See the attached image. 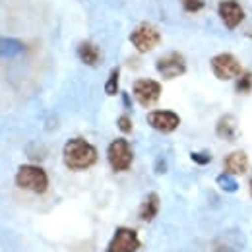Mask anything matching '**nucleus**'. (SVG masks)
Here are the masks:
<instances>
[{"label":"nucleus","mask_w":252,"mask_h":252,"mask_svg":"<svg viewBox=\"0 0 252 252\" xmlns=\"http://www.w3.org/2000/svg\"><path fill=\"white\" fill-rule=\"evenodd\" d=\"M78 59L86 66H97L101 63V49L92 41H84L78 45Z\"/></svg>","instance_id":"13"},{"label":"nucleus","mask_w":252,"mask_h":252,"mask_svg":"<svg viewBox=\"0 0 252 252\" xmlns=\"http://www.w3.org/2000/svg\"><path fill=\"white\" fill-rule=\"evenodd\" d=\"M167 171V165H163V161H158V169H156V173H165Z\"/></svg>","instance_id":"22"},{"label":"nucleus","mask_w":252,"mask_h":252,"mask_svg":"<svg viewBox=\"0 0 252 252\" xmlns=\"http://www.w3.org/2000/svg\"><path fill=\"white\" fill-rule=\"evenodd\" d=\"M119 80H121V70L119 68H113L111 74H109V80L105 84V94L111 95V97L119 94Z\"/></svg>","instance_id":"16"},{"label":"nucleus","mask_w":252,"mask_h":252,"mask_svg":"<svg viewBox=\"0 0 252 252\" xmlns=\"http://www.w3.org/2000/svg\"><path fill=\"white\" fill-rule=\"evenodd\" d=\"M218 185H220V189L225 190V192H237V190H239L237 181H235L233 175H229V173H223V175L218 177Z\"/></svg>","instance_id":"18"},{"label":"nucleus","mask_w":252,"mask_h":252,"mask_svg":"<svg viewBox=\"0 0 252 252\" xmlns=\"http://www.w3.org/2000/svg\"><path fill=\"white\" fill-rule=\"evenodd\" d=\"M249 187H251V194H252V179H251V183H249Z\"/></svg>","instance_id":"23"},{"label":"nucleus","mask_w":252,"mask_h":252,"mask_svg":"<svg viewBox=\"0 0 252 252\" xmlns=\"http://www.w3.org/2000/svg\"><path fill=\"white\" fill-rule=\"evenodd\" d=\"M223 169H225V173H229L233 177L235 175H245L249 171V156L241 150L231 152L227 158L223 159Z\"/></svg>","instance_id":"11"},{"label":"nucleus","mask_w":252,"mask_h":252,"mask_svg":"<svg viewBox=\"0 0 252 252\" xmlns=\"http://www.w3.org/2000/svg\"><path fill=\"white\" fill-rule=\"evenodd\" d=\"M251 37H252V33H251Z\"/></svg>","instance_id":"24"},{"label":"nucleus","mask_w":252,"mask_h":252,"mask_svg":"<svg viewBox=\"0 0 252 252\" xmlns=\"http://www.w3.org/2000/svg\"><path fill=\"white\" fill-rule=\"evenodd\" d=\"M26 51V45L20 39L0 37V57H18Z\"/></svg>","instance_id":"15"},{"label":"nucleus","mask_w":252,"mask_h":252,"mask_svg":"<svg viewBox=\"0 0 252 252\" xmlns=\"http://www.w3.org/2000/svg\"><path fill=\"white\" fill-rule=\"evenodd\" d=\"M181 4H183V8H185V12H189V14H196V12H200L202 8H204V0H181Z\"/></svg>","instance_id":"19"},{"label":"nucleus","mask_w":252,"mask_h":252,"mask_svg":"<svg viewBox=\"0 0 252 252\" xmlns=\"http://www.w3.org/2000/svg\"><path fill=\"white\" fill-rule=\"evenodd\" d=\"M210 68H212L214 76L218 80H223V82L235 80V78H239L243 74V66L237 61V57L231 55V53H220V55H216L210 61Z\"/></svg>","instance_id":"5"},{"label":"nucleus","mask_w":252,"mask_h":252,"mask_svg":"<svg viewBox=\"0 0 252 252\" xmlns=\"http://www.w3.org/2000/svg\"><path fill=\"white\" fill-rule=\"evenodd\" d=\"M235 90H237V94H249V92H251L252 90V72H243V74L237 78Z\"/></svg>","instance_id":"17"},{"label":"nucleus","mask_w":252,"mask_h":252,"mask_svg":"<svg viewBox=\"0 0 252 252\" xmlns=\"http://www.w3.org/2000/svg\"><path fill=\"white\" fill-rule=\"evenodd\" d=\"M16 185L35 194H45L49 189V175L37 165H22L16 173Z\"/></svg>","instance_id":"2"},{"label":"nucleus","mask_w":252,"mask_h":252,"mask_svg":"<svg viewBox=\"0 0 252 252\" xmlns=\"http://www.w3.org/2000/svg\"><path fill=\"white\" fill-rule=\"evenodd\" d=\"M156 70L161 74V78L175 80V78H179L187 72V61L181 53L173 51V53H167V55L159 57L156 61Z\"/></svg>","instance_id":"6"},{"label":"nucleus","mask_w":252,"mask_h":252,"mask_svg":"<svg viewBox=\"0 0 252 252\" xmlns=\"http://www.w3.org/2000/svg\"><path fill=\"white\" fill-rule=\"evenodd\" d=\"M140 249V237L130 227H119L105 252H136Z\"/></svg>","instance_id":"8"},{"label":"nucleus","mask_w":252,"mask_h":252,"mask_svg":"<svg viewBox=\"0 0 252 252\" xmlns=\"http://www.w3.org/2000/svg\"><path fill=\"white\" fill-rule=\"evenodd\" d=\"M158 214H159V194L158 192H150L146 196V200L142 202L138 216H140L142 221H154Z\"/></svg>","instance_id":"14"},{"label":"nucleus","mask_w":252,"mask_h":252,"mask_svg":"<svg viewBox=\"0 0 252 252\" xmlns=\"http://www.w3.org/2000/svg\"><path fill=\"white\" fill-rule=\"evenodd\" d=\"M64 165L70 171H86L90 167H94L99 159V154L95 150L94 144H90L84 138H72L64 144L63 150Z\"/></svg>","instance_id":"1"},{"label":"nucleus","mask_w":252,"mask_h":252,"mask_svg":"<svg viewBox=\"0 0 252 252\" xmlns=\"http://www.w3.org/2000/svg\"><path fill=\"white\" fill-rule=\"evenodd\" d=\"M218 16L227 30H237L245 20V8L237 0H221L218 4Z\"/></svg>","instance_id":"9"},{"label":"nucleus","mask_w":252,"mask_h":252,"mask_svg":"<svg viewBox=\"0 0 252 252\" xmlns=\"http://www.w3.org/2000/svg\"><path fill=\"white\" fill-rule=\"evenodd\" d=\"M117 126H119V130H121L123 134H130V132H132V121H130V117H128V115H123V117H119V121H117Z\"/></svg>","instance_id":"21"},{"label":"nucleus","mask_w":252,"mask_h":252,"mask_svg":"<svg viewBox=\"0 0 252 252\" xmlns=\"http://www.w3.org/2000/svg\"><path fill=\"white\" fill-rule=\"evenodd\" d=\"M216 134L220 136L221 140H237L239 136V125H237V119L233 115H223L220 121H218V126H216Z\"/></svg>","instance_id":"12"},{"label":"nucleus","mask_w":252,"mask_h":252,"mask_svg":"<svg viewBox=\"0 0 252 252\" xmlns=\"http://www.w3.org/2000/svg\"><path fill=\"white\" fill-rule=\"evenodd\" d=\"M130 43L138 53H150L161 43V33L158 32L156 26L142 22L134 32L130 33Z\"/></svg>","instance_id":"4"},{"label":"nucleus","mask_w":252,"mask_h":252,"mask_svg":"<svg viewBox=\"0 0 252 252\" xmlns=\"http://www.w3.org/2000/svg\"><path fill=\"white\" fill-rule=\"evenodd\" d=\"M190 159L196 163V165H208L212 161V156L208 152H192L190 154Z\"/></svg>","instance_id":"20"},{"label":"nucleus","mask_w":252,"mask_h":252,"mask_svg":"<svg viewBox=\"0 0 252 252\" xmlns=\"http://www.w3.org/2000/svg\"><path fill=\"white\" fill-rule=\"evenodd\" d=\"M132 94L142 107H150V105L158 103V99L161 97V84L152 78H140L134 82Z\"/></svg>","instance_id":"7"},{"label":"nucleus","mask_w":252,"mask_h":252,"mask_svg":"<svg viewBox=\"0 0 252 252\" xmlns=\"http://www.w3.org/2000/svg\"><path fill=\"white\" fill-rule=\"evenodd\" d=\"M148 125L152 128H156L158 132L163 134H169V132H175L179 125H181V117L173 111H152L148 115Z\"/></svg>","instance_id":"10"},{"label":"nucleus","mask_w":252,"mask_h":252,"mask_svg":"<svg viewBox=\"0 0 252 252\" xmlns=\"http://www.w3.org/2000/svg\"><path fill=\"white\" fill-rule=\"evenodd\" d=\"M107 159H109V165L115 173L128 171L132 167V161H134V154H132L128 140H125V138L113 140L109 144V150H107Z\"/></svg>","instance_id":"3"}]
</instances>
